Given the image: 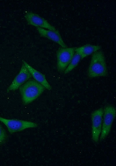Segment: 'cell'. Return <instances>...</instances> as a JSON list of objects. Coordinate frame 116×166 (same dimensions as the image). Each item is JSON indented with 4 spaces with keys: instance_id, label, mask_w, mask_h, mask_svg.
<instances>
[{
    "instance_id": "obj_8",
    "label": "cell",
    "mask_w": 116,
    "mask_h": 166,
    "mask_svg": "<svg viewBox=\"0 0 116 166\" xmlns=\"http://www.w3.org/2000/svg\"><path fill=\"white\" fill-rule=\"evenodd\" d=\"M31 76V74L27 68L24 64L23 63L19 73L7 88V92H9L17 89Z\"/></svg>"
},
{
    "instance_id": "obj_6",
    "label": "cell",
    "mask_w": 116,
    "mask_h": 166,
    "mask_svg": "<svg viewBox=\"0 0 116 166\" xmlns=\"http://www.w3.org/2000/svg\"><path fill=\"white\" fill-rule=\"evenodd\" d=\"M104 110L101 108L93 111L91 114L92 137L95 143L98 142L102 126Z\"/></svg>"
},
{
    "instance_id": "obj_5",
    "label": "cell",
    "mask_w": 116,
    "mask_h": 166,
    "mask_svg": "<svg viewBox=\"0 0 116 166\" xmlns=\"http://www.w3.org/2000/svg\"><path fill=\"white\" fill-rule=\"evenodd\" d=\"M75 47H59L57 52V66L60 72H64L75 53Z\"/></svg>"
},
{
    "instance_id": "obj_9",
    "label": "cell",
    "mask_w": 116,
    "mask_h": 166,
    "mask_svg": "<svg viewBox=\"0 0 116 166\" xmlns=\"http://www.w3.org/2000/svg\"><path fill=\"white\" fill-rule=\"evenodd\" d=\"M36 28L41 36L46 38L54 41L59 45L61 47H67L58 30L54 31L39 27H36Z\"/></svg>"
},
{
    "instance_id": "obj_3",
    "label": "cell",
    "mask_w": 116,
    "mask_h": 166,
    "mask_svg": "<svg viewBox=\"0 0 116 166\" xmlns=\"http://www.w3.org/2000/svg\"><path fill=\"white\" fill-rule=\"evenodd\" d=\"M116 115L115 107L111 105L106 106L104 110L102 126L99 139L104 140L109 133Z\"/></svg>"
},
{
    "instance_id": "obj_1",
    "label": "cell",
    "mask_w": 116,
    "mask_h": 166,
    "mask_svg": "<svg viewBox=\"0 0 116 166\" xmlns=\"http://www.w3.org/2000/svg\"><path fill=\"white\" fill-rule=\"evenodd\" d=\"M87 74L90 78L105 77L107 75L105 56L101 50H98L93 54Z\"/></svg>"
},
{
    "instance_id": "obj_13",
    "label": "cell",
    "mask_w": 116,
    "mask_h": 166,
    "mask_svg": "<svg viewBox=\"0 0 116 166\" xmlns=\"http://www.w3.org/2000/svg\"><path fill=\"white\" fill-rule=\"evenodd\" d=\"M6 137V132L0 124V144L3 143L5 141Z\"/></svg>"
},
{
    "instance_id": "obj_11",
    "label": "cell",
    "mask_w": 116,
    "mask_h": 166,
    "mask_svg": "<svg viewBox=\"0 0 116 166\" xmlns=\"http://www.w3.org/2000/svg\"><path fill=\"white\" fill-rule=\"evenodd\" d=\"M101 46L87 44L81 47H75V51L79 54L81 59L100 50Z\"/></svg>"
},
{
    "instance_id": "obj_7",
    "label": "cell",
    "mask_w": 116,
    "mask_h": 166,
    "mask_svg": "<svg viewBox=\"0 0 116 166\" xmlns=\"http://www.w3.org/2000/svg\"><path fill=\"white\" fill-rule=\"evenodd\" d=\"M24 17L28 25L54 31L57 30L46 20L36 13L28 12L25 14Z\"/></svg>"
},
{
    "instance_id": "obj_10",
    "label": "cell",
    "mask_w": 116,
    "mask_h": 166,
    "mask_svg": "<svg viewBox=\"0 0 116 166\" xmlns=\"http://www.w3.org/2000/svg\"><path fill=\"white\" fill-rule=\"evenodd\" d=\"M23 63L27 68L35 81L43 85L47 90H50L51 89L52 87L47 81L45 75L33 68L25 61L23 60Z\"/></svg>"
},
{
    "instance_id": "obj_4",
    "label": "cell",
    "mask_w": 116,
    "mask_h": 166,
    "mask_svg": "<svg viewBox=\"0 0 116 166\" xmlns=\"http://www.w3.org/2000/svg\"><path fill=\"white\" fill-rule=\"evenodd\" d=\"M0 121L7 127L10 133L23 130L26 129L37 127L38 124L29 121L14 119H8L0 117Z\"/></svg>"
},
{
    "instance_id": "obj_2",
    "label": "cell",
    "mask_w": 116,
    "mask_h": 166,
    "mask_svg": "<svg viewBox=\"0 0 116 166\" xmlns=\"http://www.w3.org/2000/svg\"><path fill=\"white\" fill-rule=\"evenodd\" d=\"M45 87L35 80L28 81L19 88L23 102L25 105L31 103L44 92Z\"/></svg>"
},
{
    "instance_id": "obj_12",
    "label": "cell",
    "mask_w": 116,
    "mask_h": 166,
    "mask_svg": "<svg viewBox=\"0 0 116 166\" xmlns=\"http://www.w3.org/2000/svg\"><path fill=\"white\" fill-rule=\"evenodd\" d=\"M81 59L80 55L75 52L72 60L64 71V73L66 74L71 71L77 66Z\"/></svg>"
}]
</instances>
